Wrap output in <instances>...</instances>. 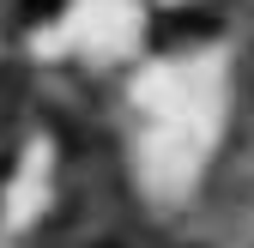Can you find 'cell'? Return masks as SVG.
<instances>
[{
  "instance_id": "cell-1",
  "label": "cell",
  "mask_w": 254,
  "mask_h": 248,
  "mask_svg": "<svg viewBox=\"0 0 254 248\" xmlns=\"http://www.w3.org/2000/svg\"><path fill=\"white\" fill-rule=\"evenodd\" d=\"M103 248H109V242H103Z\"/></svg>"
}]
</instances>
